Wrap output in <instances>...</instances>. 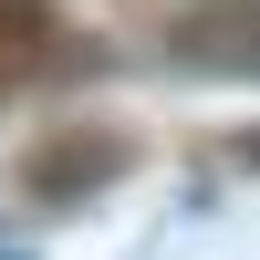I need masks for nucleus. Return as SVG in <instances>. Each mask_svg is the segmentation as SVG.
I'll use <instances>...</instances> for the list:
<instances>
[{"label":"nucleus","instance_id":"7ed1b4c3","mask_svg":"<svg viewBox=\"0 0 260 260\" xmlns=\"http://www.w3.org/2000/svg\"><path fill=\"white\" fill-rule=\"evenodd\" d=\"M240 167H260V136H240Z\"/></svg>","mask_w":260,"mask_h":260},{"label":"nucleus","instance_id":"f03ea898","mask_svg":"<svg viewBox=\"0 0 260 260\" xmlns=\"http://www.w3.org/2000/svg\"><path fill=\"white\" fill-rule=\"evenodd\" d=\"M104 177H125V136H52L21 167V187H31L42 208H73L83 187H104Z\"/></svg>","mask_w":260,"mask_h":260},{"label":"nucleus","instance_id":"f257e3e1","mask_svg":"<svg viewBox=\"0 0 260 260\" xmlns=\"http://www.w3.org/2000/svg\"><path fill=\"white\" fill-rule=\"evenodd\" d=\"M177 62L198 73H250L260 83V0H198L177 21Z\"/></svg>","mask_w":260,"mask_h":260}]
</instances>
